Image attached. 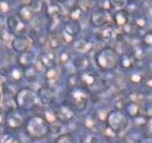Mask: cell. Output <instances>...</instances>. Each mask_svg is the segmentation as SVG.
Masks as SVG:
<instances>
[{
	"instance_id": "7a4b0ae2",
	"label": "cell",
	"mask_w": 152,
	"mask_h": 143,
	"mask_svg": "<svg viewBox=\"0 0 152 143\" xmlns=\"http://www.w3.org/2000/svg\"><path fill=\"white\" fill-rule=\"evenodd\" d=\"M8 5L6 2H2L1 3V9L3 11H7L8 10Z\"/></svg>"
},
{
	"instance_id": "3957f363",
	"label": "cell",
	"mask_w": 152,
	"mask_h": 143,
	"mask_svg": "<svg viewBox=\"0 0 152 143\" xmlns=\"http://www.w3.org/2000/svg\"><path fill=\"white\" fill-rule=\"evenodd\" d=\"M58 1H60V2H64V1H66V0H58Z\"/></svg>"
},
{
	"instance_id": "6da1fadb",
	"label": "cell",
	"mask_w": 152,
	"mask_h": 143,
	"mask_svg": "<svg viewBox=\"0 0 152 143\" xmlns=\"http://www.w3.org/2000/svg\"><path fill=\"white\" fill-rule=\"evenodd\" d=\"M124 0H111V4L116 5H122L123 4Z\"/></svg>"
}]
</instances>
